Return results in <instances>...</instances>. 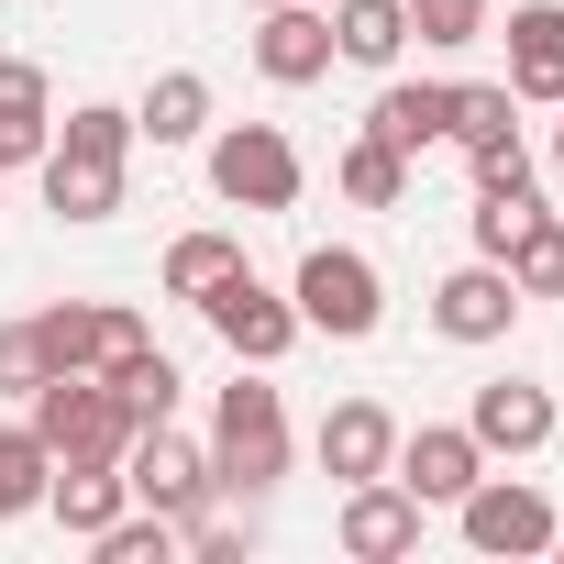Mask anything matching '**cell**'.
Masks as SVG:
<instances>
[{
  "instance_id": "obj_1",
  "label": "cell",
  "mask_w": 564,
  "mask_h": 564,
  "mask_svg": "<svg viewBox=\"0 0 564 564\" xmlns=\"http://www.w3.org/2000/svg\"><path fill=\"white\" fill-rule=\"evenodd\" d=\"M122 155H133V111H67V133H45V199L56 221H111L122 210Z\"/></svg>"
},
{
  "instance_id": "obj_2",
  "label": "cell",
  "mask_w": 564,
  "mask_h": 564,
  "mask_svg": "<svg viewBox=\"0 0 564 564\" xmlns=\"http://www.w3.org/2000/svg\"><path fill=\"white\" fill-rule=\"evenodd\" d=\"M23 432H34V443H45L56 465H122V443H133L122 399H111L100 377H78V366L34 388V421H23Z\"/></svg>"
},
{
  "instance_id": "obj_3",
  "label": "cell",
  "mask_w": 564,
  "mask_h": 564,
  "mask_svg": "<svg viewBox=\"0 0 564 564\" xmlns=\"http://www.w3.org/2000/svg\"><path fill=\"white\" fill-rule=\"evenodd\" d=\"M300 333H333V344H366L377 322H388V289H377V265L355 254V243H311L300 254Z\"/></svg>"
},
{
  "instance_id": "obj_4",
  "label": "cell",
  "mask_w": 564,
  "mask_h": 564,
  "mask_svg": "<svg viewBox=\"0 0 564 564\" xmlns=\"http://www.w3.org/2000/svg\"><path fill=\"white\" fill-rule=\"evenodd\" d=\"M289 476V410H276V388H221V421H210V487H276Z\"/></svg>"
},
{
  "instance_id": "obj_5",
  "label": "cell",
  "mask_w": 564,
  "mask_h": 564,
  "mask_svg": "<svg viewBox=\"0 0 564 564\" xmlns=\"http://www.w3.org/2000/svg\"><path fill=\"white\" fill-rule=\"evenodd\" d=\"M122 487H133V509L188 520V509H210V454H199V443H177L166 421H144V432L122 443Z\"/></svg>"
},
{
  "instance_id": "obj_6",
  "label": "cell",
  "mask_w": 564,
  "mask_h": 564,
  "mask_svg": "<svg viewBox=\"0 0 564 564\" xmlns=\"http://www.w3.org/2000/svg\"><path fill=\"white\" fill-rule=\"evenodd\" d=\"M210 188L243 199V210H289V199H300V155H289V133H276V122H232V133L210 144Z\"/></svg>"
},
{
  "instance_id": "obj_7",
  "label": "cell",
  "mask_w": 564,
  "mask_h": 564,
  "mask_svg": "<svg viewBox=\"0 0 564 564\" xmlns=\"http://www.w3.org/2000/svg\"><path fill=\"white\" fill-rule=\"evenodd\" d=\"M199 311H210V333H221L243 366H276V355L300 344V311L276 300V289H254V265H232L221 289H199Z\"/></svg>"
},
{
  "instance_id": "obj_8",
  "label": "cell",
  "mask_w": 564,
  "mask_h": 564,
  "mask_svg": "<svg viewBox=\"0 0 564 564\" xmlns=\"http://www.w3.org/2000/svg\"><path fill=\"white\" fill-rule=\"evenodd\" d=\"M34 344H45V366H56V377H67V366H78V377H100L111 355H133V344H144V322H133V311H111V300H78V311H34Z\"/></svg>"
},
{
  "instance_id": "obj_9",
  "label": "cell",
  "mask_w": 564,
  "mask_h": 564,
  "mask_svg": "<svg viewBox=\"0 0 564 564\" xmlns=\"http://www.w3.org/2000/svg\"><path fill=\"white\" fill-rule=\"evenodd\" d=\"M454 509H465V542H476V553H553V509H542L531 487H487V476H476Z\"/></svg>"
},
{
  "instance_id": "obj_10",
  "label": "cell",
  "mask_w": 564,
  "mask_h": 564,
  "mask_svg": "<svg viewBox=\"0 0 564 564\" xmlns=\"http://www.w3.org/2000/svg\"><path fill=\"white\" fill-rule=\"evenodd\" d=\"M344 553H366V564L421 553V498H410L399 476H366V487L344 498Z\"/></svg>"
},
{
  "instance_id": "obj_11",
  "label": "cell",
  "mask_w": 564,
  "mask_h": 564,
  "mask_svg": "<svg viewBox=\"0 0 564 564\" xmlns=\"http://www.w3.org/2000/svg\"><path fill=\"white\" fill-rule=\"evenodd\" d=\"M432 322H443L454 344H498V333L520 322V289H509V265H454V276H443V300H432Z\"/></svg>"
},
{
  "instance_id": "obj_12",
  "label": "cell",
  "mask_w": 564,
  "mask_h": 564,
  "mask_svg": "<svg viewBox=\"0 0 564 564\" xmlns=\"http://www.w3.org/2000/svg\"><path fill=\"white\" fill-rule=\"evenodd\" d=\"M509 100H564V0L509 12Z\"/></svg>"
},
{
  "instance_id": "obj_13",
  "label": "cell",
  "mask_w": 564,
  "mask_h": 564,
  "mask_svg": "<svg viewBox=\"0 0 564 564\" xmlns=\"http://www.w3.org/2000/svg\"><path fill=\"white\" fill-rule=\"evenodd\" d=\"M254 67H265L276 89H311V78L333 67V23L311 12V0H276V12H265V34H254Z\"/></svg>"
},
{
  "instance_id": "obj_14",
  "label": "cell",
  "mask_w": 564,
  "mask_h": 564,
  "mask_svg": "<svg viewBox=\"0 0 564 564\" xmlns=\"http://www.w3.org/2000/svg\"><path fill=\"white\" fill-rule=\"evenodd\" d=\"M476 454H542L553 443V399L531 388V377H498V388H476Z\"/></svg>"
},
{
  "instance_id": "obj_15",
  "label": "cell",
  "mask_w": 564,
  "mask_h": 564,
  "mask_svg": "<svg viewBox=\"0 0 564 564\" xmlns=\"http://www.w3.org/2000/svg\"><path fill=\"white\" fill-rule=\"evenodd\" d=\"M388 454H399V421H388L377 399H344V410L322 421V476L366 487V476H388Z\"/></svg>"
},
{
  "instance_id": "obj_16",
  "label": "cell",
  "mask_w": 564,
  "mask_h": 564,
  "mask_svg": "<svg viewBox=\"0 0 564 564\" xmlns=\"http://www.w3.org/2000/svg\"><path fill=\"white\" fill-rule=\"evenodd\" d=\"M388 465H399V487H410V498L432 509V498H465L487 454H476V432H410V443H399Z\"/></svg>"
},
{
  "instance_id": "obj_17",
  "label": "cell",
  "mask_w": 564,
  "mask_h": 564,
  "mask_svg": "<svg viewBox=\"0 0 564 564\" xmlns=\"http://www.w3.org/2000/svg\"><path fill=\"white\" fill-rule=\"evenodd\" d=\"M45 509H56L78 542H100V531L133 509V487H122V465H56V476H45Z\"/></svg>"
},
{
  "instance_id": "obj_18",
  "label": "cell",
  "mask_w": 564,
  "mask_h": 564,
  "mask_svg": "<svg viewBox=\"0 0 564 564\" xmlns=\"http://www.w3.org/2000/svg\"><path fill=\"white\" fill-rule=\"evenodd\" d=\"M45 133H56V111H45V67H34V56H0V166H34Z\"/></svg>"
},
{
  "instance_id": "obj_19",
  "label": "cell",
  "mask_w": 564,
  "mask_h": 564,
  "mask_svg": "<svg viewBox=\"0 0 564 564\" xmlns=\"http://www.w3.org/2000/svg\"><path fill=\"white\" fill-rule=\"evenodd\" d=\"M366 133H377V144H399V155H421V144H443V133H454V89H377Z\"/></svg>"
},
{
  "instance_id": "obj_20",
  "label": "cell",
  "mask_w": 564,
  "mask_h": 564,
  "mask_svg": "<svg viewBox=\"0 0 564 564\" xmlns=\"http://www.w3.org/2000/svg\"><path fill=\"white\" fill-rule=\"evenodd\" d=\"M399 45H410V0H344V12H333V56L399 67Z\"/></svg>"
},
{
  "instance_id": "obj_21",
  "label": "cell",
  "mask_w": 564,
  "mask_h": 564,
  "mask_svg": "<svg viewBox=\"0 0 564 564\" xmlns=\"http://www.w3.org/2000/svg\"><path fill=\"white\" fill-rule=\"evenodd\" d=\"M100 388H111V399H122V421H133V432H144V421H166V410H177V366H166V355H155V344H133V355H111V366H100Z\"/></svg>"
},
{
  "instance_id": "obj_22",
  "label": "cell",
  "mask_w": 564,
  "mask_h": 564,
  "mask_svg": "<svg viewBox=\"0 0 564 564\" xmlns=\"http://www.w3.org/2000/svg\"><path fill=\"white\" fill-rule=\"evenodd\" d=\"M199 122H210V78H188V67H166L144 89V111H133V133H155V144H188Z\"/></svg>"
},
{
  "instance_id": "obj_23",
  "label": "cell",
  "mask_w": 564,
  "mask_h": 564,
  "mask_svg": "<svg viewBox=\"0 0 564 564\" xmlns=\"http://www.w3.org/2000/svg\"><path fill=\"white\" fill-rule=\"evenodd\" d=\"M344 199H355V210H399V199H410V155L377 144V133L344 144Z\"/></svg>"
},
{
  "instance_id": "obj_24",
  "label": "cell",
  "mask_w": 564,
  "mask_h": 564,
  "mask_svg": "<svg viewBox=\"0 0 564 564\" xmlns=\"http://www.w3.org/2000/svg\"><path fill=\"white\" fill-rule=\"evenodd\" d=\"M498 265H509V289H520V300H564V221L531 210V232H520Z\"/></svg>"
},
{
  "instance_id": "obj_25",
  "label": "cell",
  "mask_w": 564,
  "mask_h": 564,
  "mask_svg": "<svg viewBox=\"0 0 564 564\" xmlns=\"http://www.w3.org/2000/svg\"><path fill=\"white\" fill-rule=\"evenodd\" d=\"M45 476H56V454H45L34 432H0V520L45 509Z\"/></svg>"
},
{
  "instance_id": "obj_26",
  "label": "cell",
  "mask_w": 564,
  "mask_h": 564,
  "mask_svg": "<svg viewBox=\"0 0 564 564\" xmlns=\"http://www.w3.org/2000/svg\"><path fill=\"white\" fill-rule=\"evenodd\" d=\"M243 254H232V232H188L177 254H166V300H199V289H221Z\"/></svg>"
},
{
  "instance_id": "obj_27",
  "label": "cell",
  "mask_w": 564,
  "mask_h": 564,
  "mask_svg": "<svg viewBox=\"0 0 564 564\" xmlns=\"http://www.w3.org/2000/svg\"><path fill=\"white\" fill-rule=\"evenodd\" d=\"M520 232H531V188H476V254L498 265Z\"/></svg>"
},
{
  "instance_id": "obj_28",
  "label": "cell",
  "mask_w": 564,
  "mask_h": 564,
  "mask_svg": "<svg viewBox=\"0 0 564 564\" xmlns=\"http://www.w3.org/2000/svg\"><path fill=\"white\" fill-rule=\"evenodd\" d=\"M166 553H177V520H155V509L100 531V564H166Z\"/></svg>"
},
{
  "instance_id": "obj_29",
  "label": "cell",
  "mask_w": 564,
  "mask_h": 564,
  "mask_svg": "<svg viewBox=\"0 0 564 564\" xmlns=\"http://www.w3.org/2000/svg\"><path fill=\"white\" fill-rule=\"evenodd\" d=\"M410 34L421 45H476L487 34V0H410Z\"/></svg>"
},
{
  "instance_id": "obj_30",
  "label": "cell",
  "mask_w": 564,
  "mask_h": 564,
  "mask_svg": "<svg viewBox=\"0 0 564 564\" xmlns=\"http://www.w3.org/2000/svg\"><path fill=\"white\" fill-rule=\"evenodd\" d=\"M498 133H520V122H509V89H454V144L476 155V144H498Z\"/></svg>"
},
{
  "instance_id": "obj_31",
  "label": "cell",
  "mask_w": 564,
  "mask_h": 564,
  "mask_svg": "<svg viewBox=\"0 0 564 564\" xmlns=\"http://www.w3.org/2000/svg\"><path fill=\"white\" fill-rule=\"evenodd\" d=\"M56 366H45V344H34V322H12V333H0V399H34Z\"/></svg>"
},
{
  "instance_id": "obj_32",
  "label": "cell",
  "mask_w": 564,
  "mask_h": 564,
  "mask_svg": "<svg viewBox=\"0 0 564 564\" xmlns=\"http://www.w3.org/2000/svg\"><path fill=\"white\" fill-rule=\"evenodd\" d=\"M476 188H531V155H520V133L476 144Z\"/></svg>"
},
{
  "instance_id": "obj_33",
  "label": "cell",
  "mask_w": 564,
  "mask_h": 564,
  "mask_svg": "<svg viewBox=\"0 0 564 564\" xmlns=\"http://www.w3.org/2000/svg\"><path fill=\"white\" fill-rule=\"evenodd\" d=\"M553 553H564V520H553Z\"/></svg>"
},
{
  "instance_id": "obj_34",
  "label": "cell",
  "mask_w": 564,
  "mask_h": 564,
  "mask_svg": "<svg viewBox=\"0 0 564 564\" xmlns=\"http://www.w3.org/2000/svg\"><path fill=\"white\" fill-rule=\"evenodd\" d=\"M553 166H564V133H553Z\"/></svg>"
},
{
  "instance_id": "obj_35",
  "label": "cell",
  "mask_w": 564,
  "mask_h": 564,
  "mask_svg": "<svg viewBox=\"0 0 564 564\" xmlns=\"http://www.w3.org/2000/svg\"><path fill=\"white\" fill-rule=\"evenodd\" d=\"M254 12H276V0H254Z\"/></svg>"
}]
</instances>
